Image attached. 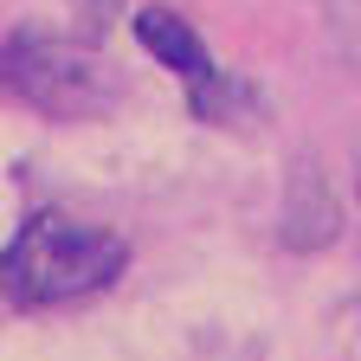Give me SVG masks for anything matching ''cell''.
Here are the masks:
<instances>
[{"label":"cell","instance_id":"cell-4","mask_svg":"<svg viewBox=\"0 0 361 361\" xmlns=\"http://www.w3.org/2000/svg\"><path fill=\"white\" fill-rule=\"evenodd\" d=\"M188 110H194L200 123L226 129V123H245V116L258 110V97L245 90V78H233V71H213V78L188 84Z\"/></svg>","mask_w":361,"mask_h":361},{"label":"cell","instance_id":"cell-1","mask_svg":"<svg viewBox=\"0 0 361 361\" xmlns=\"http://www.w3.org/2000/svg\"><path fill=\"white\" fill-rule=\"evenodd\" d=\"M129 271V239L110 226H90L65 207H39L20 219V233L0 252V297L20 310H59L84 303Z\"/></svg>","mask_w":361,"mask_h":361},{"label":"cell","instance_id":"cell-2","mask_svg":"<svg viewBox=\"0 0 361 361\" xmlns=\"http://www.w3.org/2000/svg\"><path fill=\"white\" fill-rule=\"evenodd\" d=\"M0 84L52 123H90V116H110L123 104L116 59H104L84 39L45 32V26H20L0 39Z\"/></svg>","mask_w":361,"mask_h":361},{"label":"cell","instance_id":"cell-5","mask_svg":"<svg viewBox=\"0 0 361 361\" xmlns=\"http://www.w3.org/2000/svg\"><path fill=\"white\" fill-rule=\"evenodd\" d=\"M355 194H361V180H355Z\"/></svg>","mask_w":361,"mask_h":361},{"label":"cell","instance_id":"cell-3","mask_svg":"<svg viewBox=\"0 0 361 361\" xmlns=\"http://www.w3.org/2000/svg\"><path fill=\"white\" fill-rule=\"evenodd\" d=\"M135 39H142V52L161 71H174L180 84H200V78L219 71L213 52H207V39H200V26H188L174 7H135Z\"/></svg>","mask_w":361,"mask_h":361}]
</instances>
